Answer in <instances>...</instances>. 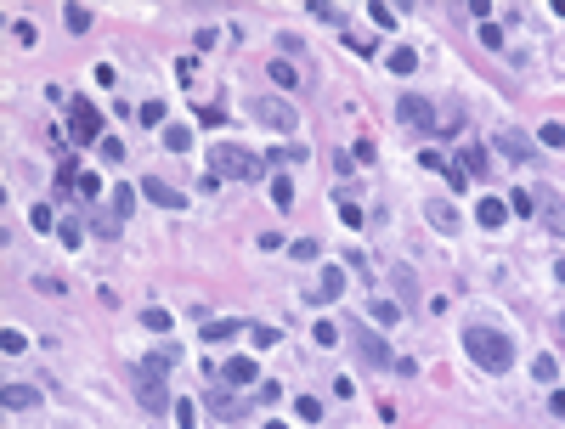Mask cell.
<instances>
[{"mask_svg": "<svg viewBox=\"0 0 565 429\" xmlns=\"http://www.w3.org/2000/svg\"><path fill=\"white\" fill-rule=\"evenodd\" d=\"M549 413H554V418H565V390H554V396H549Z\"/></svg>", "mask_w": 565, "mask_h": 429, "instance_id": "50", "label": "cell"}, {"mask_svg": "<svg viewBox=\"0 0 565 429\" xmlns=\"http://www.w3.org/2000/svg\"><path fill=\"white\" fill-rule=\"evenodd\" d=\"M390 288H396V305H402V311H418L424 288H418V272H413V266H390Z\"/></svg>", "mask_w": 565, "mask_h": 429, "instance_id": "6", "label": "cell"}, {"mask_svg": "<svg viewBox=\"0 0 565 429\" xmlns=\"http://www.w3.org/2000/svg\"><path fill=\"white\" fill-rule=\"evenodd\" d=\"M28 220H34V232H51V226H63V220H57V214L46 210V204H34V214H28Z\"/></svg>", "mask_w": 565, "mask_h": 429, "instance_id": "35", "label": "cell"}, {"mask_svg": "<svg viewBox=\"0 0 565 429\" xmlns=\"http://www.w3.org/2000/svg\"><path fill=\"white\" fill-rule=\"evenodd\" d=\"M424 220H430L435 232H458V226H464L458 210H452V198H430V204H424Z\"/></svg>", "mask_w": 565, "mask_h": 429, "instance_id": "11", "label": "cell"}, {"mask_svg": "<svg viewBox=\"0 0 565 429\" xmlns=\"http://www.w3.org/2000/svg\"><path fill=\"white\" fill-rule=\"evenodd\" d=\"M418 164H424V170H447V175H452V164H447V153H435V147H424V153H418Z\"/></svg>", "mask_w": 565, "mask_h": 429, "instance_id": "33", "label": "cell"}, {"mask_svg": "<svg viewBox=\"0 0 565 429\" xmlns=\"http://www.w3.org/2000/svg\"><path fill=\"white\" fill-rule=\"evenodd\" d=\"M164 147H170V153H187V147H192V130H187V125H164Z\"/></svg>", "mask_w": 565, "mask_h": 429, "instance_id": "24", "label": "cell"}, {"mask_svg": "<svg viewBox=\"0 0 565 429\" xmlns=\"http://www.w3.org/2000/svg\"><path fill=\"white\" fill-rule=\"evenodd\" d=\"M204 413L221 418V424H238V418H249V401L232 384H204Z\"/></svg>", "mask_w": 565, "mask_h": 429, "instance_id": "4", "label": "cell"}, {"mask_svg": "<svg viewBox=\"0 0 565 429\" xmlns=\"http://www.w3.org/2000/svg\"><path fill=\"white\" fill-rule=\"evenodd\" d=\"M68 130H74V142H96V130H102V113H96L85 96L68 108Z\"/></svg>", "mask_w": 565, "mask_h": 429, "instance_id": "7", "label": "cell"}, {"mask_svg": "<svg viewBox=\"0 0 565 429\" xmlns=\"http://www.w3.org/2000/svg\"><path fill=\"white\" fill-rule=\"evenodd\" d=\"M102 158H113V164L125 158V147H119V136H102Z\"/></svg>", "mask_w": 565, "mask_h": 429, "instance_id": "48", "label": "cell"}, {"mask_svg": "<svg viewBox=\"0 0 565 429\" xmlns=\"http://www.w3.org/2000/svg\"><path fill=\"white\" fill-rule=\"evenodd\" d=\"M311 11H317V17H323V23H333V29H339V23H345V11H339V6H323V0H317V6H311Z\"/></svg>", "mask_w": 565, "mask_h": 429, "instance_id": "45", "label": "cell"}, {"mask_svg": "<svg viewBox=\"0 0 565 429\" xmlns=\"http://www.w3.org/2000/svg\"><path fill=\"white\" fill-rule=\"evenodd\" d=\"M537 142H543V147H565V125H543Z\"/></svg>", "mask_w": 565, "mask_h": 429, "instance_id": "38", "label": "cell"}, {"mask_svg": "<svg viewBox=\"0 0 565 429\" xmlns=\"http://www.w3.org/2000/svg\"><path fill=\"white\" fill-rule=\"evenodd\" d=\"M34 288H40V294H51V299H57V294H68V288L57 283V277H34Z\"/></svg>", "mask_w": 565, "mask_h": 429, "instance_id": "49", "label": "cell"}, {"mask_svg": "<svg viewBox=\"0 0 565 429\" xmlns=\"http://www.w3.org/2000/svg\"><path fill=\"white\" fill-rule=\"evenodd\" d=\"M249 339H254V351H271L283 334H277V328H249Z\"/></svg>", "mask_w": 565, "mask_h": 429, "instance_id": "34", "label": "cell"}, {"mask_svg": "<svg viewBox=\"0 0 565 429\" xmlns=\"http://www.w3.org/2000/svg\"><path fill=\"white\" fill-rule=\"evenodd\" d=\"M23 345H28V339H23V334H17V328H6V334H0V351H6V356H17V351H23Z\"/></svg>", "mask_w": 565, "mask_h": 429, "instance_id": "39", "label": "cell"}, {"mask_svg": "<svg viewBox=\"0 0 565 429\" xmlns=\"http://www.w3.org/2000/svg\"><path fill=\"white\" fill-rule=\"evenodd\" d=\"M368 316H373V322H385V328H390V322H396V316H402V305H390V299H385V294H373V299H368Z\"/></svg>", "mask_w": 565, "mask_h": 429, "instance_id": "19", "label": "cell"}, {"mask_svg": "<svg viewBox=\"0 0 565 429\" xmlns=\"http://www.w3.org/2000/svg\"><path fill=\"white\" fill-rule=\"evenodd\" d=\"M6 407L11 413H28V407H40V390L34 384H6Z\"/></svg>", "mask_w": 565, "mask_h": 429, "instance_id": "17", "label": "cell"}, {"mask_svg": "<svg viewBox=\"0 0 565 429\" xmlns=\"http://www.w3.org/2000/svg\"><path fill=\"white\" fill-rule=\"evenodd\" d=\"M136 401H142L147 413H164V407H170V396H164V378L142 373V384H136Z\"/></svg>", "mask_w": 565, "mask_h": 429, "instance_id": "15", "label": "cell"}, {"mask_svg": "<svg viewBox=\"0 0 565 429\" xmlns=\"http://www.w3.org/2000/svg\"><path fill=\"white\" fill-rule=\"evenodd\" d=\"M486 170H492V158H486V147H481V142L458 147V175H464V181H481Z\"/></svg>", "mask_w": 565, "mask_h": 429, "instance_id": "9", "label": "cell"}, {"mask_svg": "<svg viewBox=\"0 0 565 429\" xmlns=\"http://www.w3.org/2000/svg\"><path fill=\"white\" fill-rule=\"evenodd\" d=\"M509 214H537V192H514V198H503Z\"/></svg>", "mask_w": 565, "mask_h": 429, "instance_id": "29", "label": "cell"}, {"mask_svg": "<svg viewBox=\"0 0 565 429\" xmlns=\"http://www.w3.org/2000/svg\"><path fill=\"white\" fill-rule=\"evenodd\" d=\"M136 119H142V125H164V102H142Z\"/></svg>", "mask_w": 565, "mask_h": 429, "instance_id": "37", "label": "cell"}, {"mask_svg": "<svg viewBox=\"0 0 565 429\" xmlns=\"http://www.w3.org/2000/svg\"><path fill=\"white\" fill-rule=\"evenodd\" d=\"M74 187H80V198H102V181L96 175H74Z\"/></svg>", "mask_w": 565, "mask_h": 429, "instance_id": "41", "label": "cell"}, {"mask_svg": "<svg viewBox=\"0 0 565 429\" xmlns=\"http://www.w3.org/2000/svg\"><path fill=\"white\" fill-rule=\"evenodd\" d=\"M142 198H147V204H159V210H187V198H181L175 187H164L159 175H147V181H142Z\"/></svg>", "mask_w": 565, "mask_h": 429, "instance_id": "10", "label": "cell"}, {"mask_svg": "<svg viewBox=\"0 0 565 429\" xmlns=\"http://www.w3.org/2000/svg\"><path fill=\"white\" fill-rule=\"evenodd\" d=\"M232 334H243V322H238V316H221V322H204V345H209V339H232Z\"/></svg>", "mask_w": 565, "mask_h": 429, "instance_id": "20", "label": "cell"}, {"mask_svg": "<svg viewBox=\"0 0 565 429\" xmlns=\"http://www.w3.org/2000/svg\"><path fill=\"white\" fill-rule=\"evenodd\" d=\"M266 158H271V164H300V158H311V153L294 142V147H277V153H266Z\"/></svg>", "mask_w": 565, "mask_h": 429, "instance_id": "31", "label": "cell"}, {"mask_svg": "<svg viewBox=\"0 0 565 429\" xmlns=\"http://www.w3.org/2000/svg\"><path fill=\"white\" fill-rule=\"evenodd\" d=\"M311 339H317V345H339V328H333V322H317Z\"/></svg>", "mask_w": 565, "mask_h": 429, "instance_id": "42", "label": "cell"}, {"mask_svg": "<svg viewBox=\"0 0 565 429\" xmlns=\"http://www.w3.org/2000/svg\"><path fill=\"white\" fill-rule=\"evenodd\" d=\"M492 147H497V153H509L514 164H526V158H537V147L526 142L520 130H497V136H492Z\"/></svg>", "mask_w": 565, "mask_h": 429, "instance_id": "12", "label": "cell"}, {"mask_svg": "<svg viewBox=\"0 0 565 429\" xmlns=\"http://www.w3.org/2000/svg\"><path fill=\"white\" fill-rule=\"evenodd\" d=\"M142 322H147V334H170V322H175V316H170L164 305H147V311H142Z\"/></svg>", "mask_w": 565, "mask_h": 429, "instance_id": "25", "label": "cell"}, {"mask_svg": "<svg viewBox=\"0 0 565 429\" xmlns=\"http://www.w3.org/2000/svg\"><path fill=\"white\" fill-rule=\"evenodd\" d=\"M560 334H565V316H560Z\"/></svg>", "mask_w": 565, "mask_h": 429, "instance_id": "52", "label": "cell"}, {"mask_svg": "<svg viewBox=\"0 0 565 429\" xmlns=\"http://www.w3.org/2000/svg\"><path fill=\"white\" fill-rule=\"evenodd\" d=\"M96 232L102 237H119V214H96Z\"/></svg>", "mask_w": 565, "mask_h": 429, "instance_id": "46", "label": "cell"}, {"mask_svg": "<svg viewBox=\"0 0 565 429\" xmlns=\"http://www.w3.org/2000/svg\"><path fill=\"white\" fill-rule=\"evenodd\" d=\"M481 40L492 46V51H497V46H503V29H497V23H481Z\"/></svg>", "mask_w": 565, "mask_h": 429, "instance_id": "47", "label": "cell"}, {"mask_svg": "<svg viewBox=\"0 0 565 429\" xmlns=\"http://www.w3.org/2000/svg\"><path fill=\"white\" fill-rule=\"evenodd\" d=\"M11 40H17V46H34V23L17 17V23H11Z\"/></svg>", "mask_w": 565, "mask_h": 429, "instance_id": "44", "label": "cell"}, {"mask_svg": "<svg viewBox=\"0 0 565 429\" xmlns=\"http://www.w3.org/2000/svg\"><path fill=\"white\" fill-rule=\"evenodd\" d=\"M289 254H294V260H317V254H323V243H317V237H294V243H289Z\"/></svg>", "mask_w": 565, "mask_h": 429, "instance_id": "26", "label": "cell"}, {"mask_svg": "<svg viewBox=\"0 0 565 429\" xmlns=\"http://www.w3.org/2000/svg\"><path fill=\"white\" fill-rule=\"evenodd\" d=\"M209 170H215L221 181H260V175H266V164H260L254 153H243V147H215V153H209Z\"/></svg>", "mask_w": 565, "mask_h": 429, "instance_id": "2", "label": "cell"}, {"mask_svg": "<svg viewBox=\"0 0 565 429\" xmlns=\"http://www.w3.org/2000/svg\"><path fill=\"white\" fill-rule=\"evenodd\" d=\"M294 413H300L306 424H317V418H323V401H317V396H300V401H294Z\"/></svg>", "mask_w": 565, "mask_h": 429, "instance_id": "30", "label": "cell"}, {"mask_svg": "<svg viewBox=\"0 0 565 429\" xmlns=\"http://www.w3.org/2000/svg\"><path fill=\"white\" fill-rule=\"evenodd\" d=\"M130 210H136V192H130V187H113V214L125 220Z\"/></svg>", "mask_w": 565, "mask_h": 429, "instance_id": "32", "label": "cell"}, {"mask_svg": "<svg viewBox=\"0 0 565 429\" xmlns=\"http://www.w3.org/2000/svg\"><path fill=\"white\" fill-rule=\"evenodd\" d=\"M249 113H254L260 125H271V130H283V136L294 130V108H289L283 96H254V102H249Z\"/></svg>", "mask_w": 565, "mask_h": 429, "instance_id": "5", "label": "cell"}, {"mask_svg": "<svg viewBox=\"0 0 565 429\" xmlns=\"http://www.w3.org/2000/svg\"><path fill=\"white\" fill-rule=\"evenodd\" d=\"M396 113H402V125H413V130H430V125H435V108H430L424 96H402Z\"/></svg>", "mask_w": 565, "mask_h": 429, "instance_id": "8", "label": "cell"}, {"mask_svg": "<svg viewBox=\"0 0 565 429\" xmlns=\"http://www.w3.org/2000/svg\"><path fill=\"white\" fill-rule=\"evenodd\" d=\"M271 79H277V85H300V68H294L289 57H277V63H271Z\"/></svg>", "mask_w": 565, "mask_h": 429, "instance_id": "28", "label": "cell"}, {"mask_svg": "<svg viewBox=\"0 0 565 429\" xmlns=\"http://www.w3.org/2000/svg\"><path fill=\"white\" fill-rule=\"evenodd\" d=\"M221 373H227V384H260V378H254V361H249V356H232Z\"/></svg>", "mask_w": 565, "mask_h": 429, "instance_id": "18", "label": "cell"}, {"mask_svg": "<svg viewBox=\"0 0 565 429\" xmlns=\"http://www.w3.org/2000/svg\"><path fill=\"white\" fill-rule=\"evenodd\" d=\"M475 220H481L486 232H497V226L509 220V204H503V198H481V204H475Z\"/></svg>", "mask_w": 565, "mask_h": 429, "instance_id": "16", "label": "cell"}, {"mask_svg": "<svg viewBox=\"0 0 565 429\" xmlns=\"http://www.w3.org/2000/svg\"><path fill=\"white\" fill-rule=\"evenodd\" d=\"M373 23H385V29H396V6H385V0H373Z\"/></svg>", "mask_w": 565, "mask_h": 429, "instance_id": "43", "label": "cell"}, {"mask_svg": "<svg viewBox=\"0 0 565 429\" xmlns=\"http://www.w3.org/2000/svg\"><path fill=\"white\" fill-rule=\"evenodd\" d=\"M175 424H181V429H198V407H192V401H175Z\"/></svg>", "mask_w": 565, "mask_h": 429, "instance_id": "36", "label": "cell"}, {"mask_svg": "<svg viewBox=\"0 0 565 429\" xmlns=\"http://www.w3.org/2000/svg\"><path fill=\"white\" fill-rule=\"evenodd\" d=\"M339 294H345V272H339V266H328L323 283L306 288V299H311V305H328V299H339Z\"/></svg>", "mask_w": 565, "mask_h": 429, "instance_id": "13", "label": "cell"}, {"mask_svg": "<svg viewBox=\"0 0 565 429\" xmlns=\"http://www.w3.org/2000/svg\"><path fill=\"white\" fill-rule=\"evenodd\" d=\"M532 378L554 384V378H560V361H554V356H537V361H532Z\"/></svg>", "mask_w": 565, "mask_h": 429, "instance_id": "27", "label": "cell"}, {"mask_svg": "<svg viewBox=\"0 0 565 429\" xmlns=\"http://www.w3.org/2000/svg\"><path fill=\"white\" fill-rule=\"evenodd\" d=\"M345 339H351V351L368 361L373 373H385V367H396V356H390V345H385V334H373L368 322H351L345 328Z\"/></svg>", "mask_w": 565, "mask_h": 429, "instance_id": "3", "label": "cell"}, {"mask_svg": "<svg viewBox=\"0 0 565 429\" xmlns=\"http://www.w3.org/2000/svg\"><path fill=\"white\" fill-rule=\"evenodd\" d=\"M537 214H543V226H549L554 237H565V198H554V192H537Z\"/></svg>", "mask_w": 565, "mask_h": 429, "instance_id": "14", "label": "cell"}, {"mask_svg": "<svg viewBox=\"0 0 565 429\" xmlns=\"http://www.w3.org/2000/svg\"><path fill=\"white\" fill-rule=\"evenodd\" d=\"M63 23H68V34H85L90 29V6H63Z\"/></svg>", "mask_w": 565, "mask_h": 429, "instance_id": "23", "label": "cell"}, {"mask_svg": "<svg viewBox=\"0 0 565 429\" xmlns=\"http://www.w3.org/2000/svg\"><path fill=\"white\" fill-rule=\"evenodd\" d=\"M266 429H289V424H266Z\"/></svg>", "mask_w": 565, "mask_h": 429, "instance_id": "51", "label": "cell"}, {"mask_svg": "<svg viewBox=\"0 0 565 429\" xmlns=\"http://www.w3.org/2000/svg\"><path fill=\"white\" fill-rule=\"evenodd\" d=\"M271 204L277 210H294V181L289 175H271Z\"/></svg>", "mask_w": 565, "mask_h": 429, "instance_id": "21", "label": "cell"}, {"mask_svg": "<svg viewBox=\"0 0 565 429\" xmlns=\"http://www.w3.org/2000/svg\"><path fill=\"white\" fill-rule=\"evenodd\" d=\"M464 351H470V361L486 367V373H509V367H514V345H509L497 328H470V334H464Z\"/></svg>", "mask_w": 565, "mask_h": 429, "instance_id": "1", "label": "cell"}, {"mask_svg": "<svg viewBox=\"0 0 565 429\" xmlns=\"http://www.w3.org/2000/svg\"><path fill=\"white\" fill-rule=\"evenodd\" d=\"M57 237H63V249H80V237H85V232L74 226V220H63V226H57Z\"/></svg>", "mask_w": 565, "mask_h": 429, "instance_id": "40", "label": "cell"}, {"mask_svg": "<svg viewBox=\"0 0 565 429\" xmlns=\"http://www.w3.org/2000/svg\"><path fill=\"white\" fill-rule=\"evenodd\" d=\"M385 68H390V73H402V79H407V73L418 68V51H407V46H396V51H390V63H385Z\"/></svg>", "mask_w": 565, "mask_h": 429, "instance_id": "22", "label": "cell"}]
</instances>
